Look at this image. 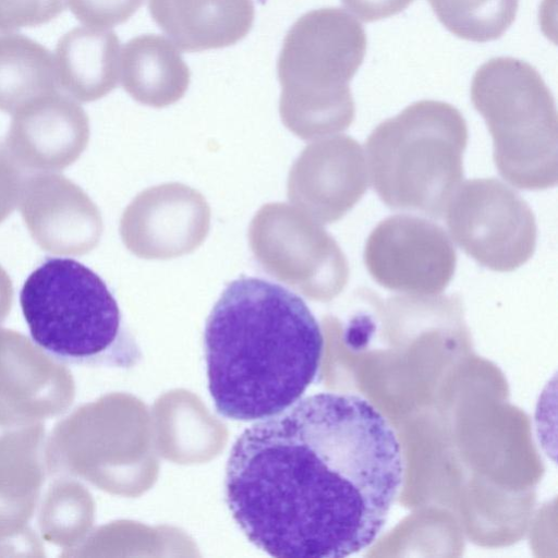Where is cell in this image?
Listing matches in <instances>:
<instances>
[{
    "instance_id": "52a82bcc",
    "label": "cell",
    "mask_w": 558,
    "mask_h": 558,
    "mask_svg": "<svg viewBox=\"0 0 558 558\" xmlns=\"http://www.w3.org/2000/svg\"><path fill=\"white\" fill-rule=\"evenodd\" d=\"M263 268L311 299L328 301L347 286L349 264L336 240L300 208L268 204L250 227Z\"/></svg>"
},
{
    "instance_id": "5bb4252c",
    "label": "cell",
    "mask_w": 558,
    "mask_h": 558,
    "mask_svg": "<svg viewBox=\"0 0 558 558\" xmlns=\"http://www.w3.org/2000/svg\"><path fill=\"white\" fill-rule=\"evenodd\" d=\"M154 22L187 52L219 49L243 39L255 16L253 0H148Z\"/></svg>"
},
{
    "instance_id": "30bf717a",
    "label": "cell",
    "mask_w": 558,
    "mask_h": 558,
    "mask_svg": "<svg viewBox=\"0 0 558 558\" xmlns=\"http://www.w3.org/2000/svg\"><path fill=\"white\" fill-rule=\"evenodd\" d=\"M210 210L197 191L167 183L142 192L124 210L120 233L143 258H173L194 251L206 238Z\"/></svg>"
},
{
    "instance_id": "ba28073f",
    "label": "cell",
    "mask_w": 558,
    "mask_h": 558,
    "mask_svg": "<svg viewBox=\"0 0 558 558\" xmlns=\"http://www.w3.org/2000/svg\"><path fill=\"white\" fill-rule=\"evenodd\" d=\"M445 214L458 246L490 270L513 271L534 254V214L514 190L497 179L461 183Z\"/></svg>"
},
{
    "instance_id": "e0dca14e",
    "label": "cell",
    "mask_w": 558,
    "mask_h": 558,
    "mask_svg": "<svg viewBox=\"0 0 558 558\" xmlns=\"http://www.w3.org/2000/svg\"><path fill=\"white\" fill-rule=\"evenodd\" d=\"M58 88L49 49L22 34L0 35V111L13 114Z\"/></svg>"
},
{
    "instance_id": "ac0fdd59",
    "label": "cell",
    "mask_w": 558,
    "mask_h": 558,
    "mask_svg": "<svg viewBox=\"0 0 558 558\" xmlns=\"http://www.w3.org/2000/svg\"><path fill=\"white\" fill-rule=\"evenodd\" d=\"M439 22L459 38L486 43L514 22L519 0H427Z\"/></svg>"
},
{
    "instance_id": "8fae6325",
    "label": "cell",
    "mask_w": 558,
    "mask_h": 558,
    "mask_svg": "<svg viewBox=\"0 0 558 558\" xmlns=\"http://www.w3.org/2000/svg\"><path fill=\"white\" fill-rule=\"evenodd\" d=\"M368 168L359 142L347 135L307 145L291 168L288 195L320 223L341 219L363 197Z\"/></svg>"
},
{
    "instance_id": "4fadbf2b",
    "label": "cell",
    "mask_w": 558,
    "mask_h": 558,
    "mask_svg": "<svg viewBox=\"0 0 558 558\" xmlns=\"http://www.w3.org/2000/svg\"><path fill=\"white\" fill-rule=\"evenodd\" d=\"M88 140L85 110L57 90L33 99L13 113L5 145L23 169L54 172L75 162Z\"/></svg>"
},
{
    "instance_id": "9a60e30c",
    "label": "cell",
    "mask_w": 558,
    "mask_h": 558,
    "mask_svg": "<svg viewBox=\"0 0 558 558\" xmlns=\"http://www.w3.org/2000/svg\"><path fill=\"white\" fill-rule=\"evenodd\" d=\"M59 88L82 102L98 100L119 81L120 39L113 31L77 26L56 46Z\"/></svg>"
},
{
    "instance_id": "7402d4cb",
    "label": "cell",
    "mask_w": 558,
    "mask_h": 558,
    "mask_svg": "<svg viewBox=\"0 0 558 558\" xmlns=\"http://www.w3.org/2000/svg\"><path fill=\"white\" fill-rule=\"evenodd\" d=\"M343 5L364 22H376L402 12L414 0H341Z\"/></svg>"
},
{
    "instance_id": "3957f363",
    "label": "cell",
    "mask_w": 558,
    "mask_h": 558,
    "mask_svg": "<svg viewBox=\"0 0 558 558\" xmlns=\"http://www.w3.org/2000/svg\"><path fill=\"white\" fill-rule=\"evenodd\" d=\"M20 303L33 341L61 363L126 369L143 357L104 280L72 258L39 265Z\"/></svg>"
},
{
    "instance_id": "5b68a950",
    "label": "cell",
    "mask_w": 558,
    "mask_h": 558,
    "mask_svg": "<svg viewBox=\"0 0 558 558\" xmlns=\"http://www.w3.org/2000/svg\"><path fill=\"white\" fill-rule=\"evenodd\" d=\"M366 47L361 23L340 8L312 10L293 23L277 61L279 112L291 132L314 140L352 124L350 82Z\"/></svg>"
},
{
    "instance_id": "603a6c76",
    "label": "cell",
    "mask_w": 558,
    "mask_h": 558,
    "mask_svg": "<svg viewBox=\"0 0 558 558\" xmlns=\"http://www.w3.org/2000/svg\"><path fill=\"white\" fill-rule=\"evenodd\" d=\"M13 296V286L8 272L0 266V314L9 308Z\"/></svg>"
},
{
    "instance_id": "d6986e66",
    "label": "cell",
    "mask_w": 558,
    "mask_h": 558,
    "mask_svg": "<svg viewBox=\"0 0 558 558\" xmlns=\"http://www.w3.org/2000/svg\"><path fill=\"white\" fill-rule=\"evenodd\" d=\"M65 5V0H0V33L46 24Z\"/></svg>"
},
{
    "instance_id": "7a4b0ae2",
    "label": "cell",
    "mask_w": 558,
    "mask_h": 558,
    "mask_svg": "<svg viewBox=\"0 0 558 558\" xmlns=\"http://www.w3.org/2000/svg\"><path fill=\"white\" fill-rule=\"evenodd\" d=\"M323 351L320 326L302 298L260 278L231 281L204 329L216 411L241 422L281 413L316 379Z\"/></svg>"
},
{
    "instance_id": "9c48e42d",
    "label": "cell",
    "mask_w": 558,
    "mask_h": 558,
    "mask_svg": "<svg viewBox=\"0 0 558 558\" xmlns=\"http://www.w3.org/2000/svg\"><path fill=\"white\" fill-rule=\"evenodd\" d=\"M364 264L379 286L391 291L435 294L446 289L457 253L437 223L412 215H393L369 233Z\"/></svg>"
},
{
    "instance_id": "8992f818",
    "label": "cell",
    "mask_w": 558,
    "mask_h": 558,
    "mask_svg": "<svg viewBox=\"0 0 558 558\" xmlns=\"http://www.w3.org/2000/svg\"><path fill=\"white\" fill-rule=\"evenodd\" d=\"M471 100L492 135L499 174L521 190L554 187L558 181L557 110L537 70L517 58H493L476 70Z\"/></svg>"
},
{
    "instance_id": "6da1fadb",
    "label": "cell",
    "mask_w": 558,
    "mask_h": 558,
    "mask_svg": "<svg viewBox=\"0 0 558 558\" xmlns=\"http://www.w3.org/2000/svg\"><path fill=\"white\" fill-rule=\"evenodd\" d=\"M403 478L399 439L365 398L322 392L234 441L225 493L242 532L280 558H338L368 547Z\"/></svg>"
},
{
    "instance_id": "44dd1931",
    "label": "cell",
    "mask_w": 558,
    "mask_h": 558,
    "mask_svg": "<svg viewBox=\"0 0 558 558\" xmlns=\"http://www.w3.org/2000/svg\"><path fill=\"white\" fill-rule=\"evenodd\" d=\"M24 180L23 168L0 142V223L17 206Z\"/></svg>"
},
{
    "instance_id": "7c38bea8",
    "label": "cell",
    "mask_w": 558,
    "mask_h": 558,
    "mask_svg": "<svg viewBox=\"0 0 558 558\" xmlns=\"http://www.w3.org/2000/svg\"><path fill=\"white\" fill-rule=\"evenodd\" d=\"M19 207L33 240L48 253L84 255L100 240V211L77 184L62 174L38 172L25 178Z\"/></svg>"
},
{
    "instance_id": "2e32d148",
    "label": "cell",
    "mask_w": 558,
    "mask_h": 558,
    "mask_svg": "<svg viewBox=\"0 0 558 558\" xmlns=\"http://www.w3.org/2000/svg\"><path fill=\"white\" fill-rule=\"evenodd\" d=\"M120 65L124 90L137 102L155 108L180 100L191 81L181 52L157 34L131 38L123 46Z\"/></svg>"
},
{
    "instance_id": "277c9868",
    "label": "cell",
    "mask_w": 558,
    "mask_h": 558,
    "mask_svg": "<svg viewBox=\"0 0 558 558\" xmlns=\"http://www.w3.org/2000/svg\"><path fill=\"white\" fill-rule=\"evenodd\" d=\"M468 125L452 105L420 100L369 134L371 184L393 210L441 219L463 179Z\"/></svg>"
},
{
    "instance_id": "ffe728a7",
    "label": "cell",
    "mask_w": 558,
    "mask_h": 558,
    "mask_svg": "<svg viewBox=\"0 0 558 558\" xmlns=\"http://www.w3.org/2000/svg\"><path fill=\"white\" fill-rule=\"evenodd\" d=\"M144 0H65L73 15L83 24L111 27L126 22Z\"/></svg>"
}]
</instances>
